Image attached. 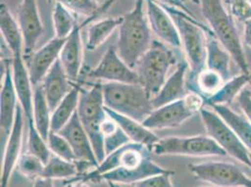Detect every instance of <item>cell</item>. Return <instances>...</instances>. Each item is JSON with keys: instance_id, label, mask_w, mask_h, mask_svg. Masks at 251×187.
Returning <instances> with one entry per match:
<instances>
[{"instance_id": "obj_1", "label": "cell", "mask_w": 251, "mask_h": 187, "mask_svg": "<svg viewBox=\"0 0 251 187\" xmlns=\"http://www.w3.org/2000/svg\"><path fill=\"white\" fill-rule=\"evenodd\" d=\"M152 153L150 147L130 141L106 156L94 169L74 179L93 183L104 181L135 185L148 177L171 171L155 163Z\"/></svg>"}, {"instance_id": "obj_2", "label": "cell", "mask_w": 251, "mask_h": 187, "mask_svg": "<svg viewBox=\"0 0 251 187\" xmlns=\"http://www.w3.org/2000/svg\"><path fill=\"white\" fill-rule=\"evenodd\" d=\"M146 0H136L133 9L122 17L118 27V41L115 46L119 56L130 68L137 63L152 45L153 33L144 6Z\"/></svg>"}, {"instance_id": "obj_3", "label": "cell", "mask_w": 251, "mask_h": 187, "mask_svg": "<svg viewBox=\"0 0 251 187\" xmlns=\"http://www.w3.org/2000/svg\"><path fill=\"white\" fill-rule=\"evenodd\" d=\"M201 12L208 23L212 34L229 52L239 68L241 72L250 75V67L247 60L239 32L234 19L225 8L222 0H200Z\"/></svg>"}, {"instance_id": "obj_4", "label": "cell", "mask_w": 251, "mask_h": 187, "mask_svg": "<svg viewBox=\"0 0 251 187\" xmlns=\"http://www.w3.org/2000/svg\"><path fill=\"white\" fill-rule=\"evenodd\" d=\"M105 107L143 123L153 112L152 98L140 83H104Z\"/></svg>"}, {"instance_id": "obj_5", "label": "cell", "mask_w": 251, "mask_h": 187, "mask_svg": "<svg viewBox=\"0 0 251 187\" xmlns=\"http://www.w3.org/2000/svg\"><path fill=\"white\" fill-rule=\"evenodd\" d=\"M162 7L177 26L181 48L185 52L190 77L193 79L206 68L207 37L205 29L187 12L169 6Z\"/></svg>"}, {"instance_id": "obj_6", "label": "cell", "mask_w": 251, "mask_h": 187, "mask_svg": "<svg viewBox=\"0 0 251 187\" xmlns=\"http://www.w3.org/2000/svg\"><path fill=\"white\" fill-rule=\"evenodd\" d=\"M102 84L101 82H98L92 84L89 89L82 87L77 110L80 121L92 142L99 164L106 157L101 125L108 115L104 104Z\"/></svg>"}, {"instance_id": "obj_7", "label": "cell", "mask_w": 251, "mask_h": 187, "mask_svg": "<svg viewBox=\"0 0 251 187\" xmlns=\"http://www.w3.org/2000/svg\"><path fill=\"white\" fill-rule=\"evenodd\" d=\"M177 64V58L167 44L153 40L152 45L135 67L139 83L151 98L157 94L167 81L168 74Z\"/></svg>"}, {"instance_id": "obj_8", "label": "cell", "mask_w": 251, "mask_h": 187, "mask_svg": "<svg viewBox=\"0 0 251 187\" xmlns=\"http://www.w3.org/2000/svg\"><path fill=\"white\" fill-rule=\"evenodd\" d=\"M157 156H185L194 157L227 156L224 150L209 136L167 137L159 139L152 147Z\"/></svg>"}, {"instance_id": "obj_9", "label": "cell", "mask_w": 251, "mask_h": 187, "mask_svg": "<svg viewBox=\"0 0 251 187\" xmlns=\"http://www.w3.org/2000/svg\"><path fill=\"white\" fill-rule=\"evenodd\" d=\"M199 115L207 136L224 150L227 156L236 159L246 166H251V153L242 143L230 125L209 107H204Z\"/></svg>"}, {"instance_id": "obj_10", "label": "cell", "mask_w": 251, "mask_h": 187, "mask_svg": "<svg viewBox=\"0 0 251 187\" xmlns=\"http://www.w3.org/2000/svg\"><path fill=\"white\" fill-rule=\"evenodd\" d=\"M200 181L216 187H251V179L240 167L230 162L212 161L188 166Z\"/></svg>"}, {"instance_id": "obj_11", "label": "cell", "mask_w": 251, "mask_h": 187, "mask_svg": "<svg viewBox=\"0 0 251 187\" xmlns=\"http://www.w3.org/2000/svg\"><path fill=\"white\" fill-rule=\"evenodd\" d=\"M89 77L106 83H139L136 70L130 68L119 56L115 46H110L102 58L93 70H89Z\"/></svg>"}, {"instance_id": "obj_12", "label": "cell", "mask_w": 251, "mask_h": 187, "mask_svg": "<svg viewBox=\"0 0 251 187\" xmlns=\"http://www.w3.org/2000/svg\"><path fill=\"white\" fill-rule=\"evenodd\" d=\"M17 18L24 40V59L27 62L44 30L37 0H22Z\"/></svg>"}, {"instance_id": "obj_13", "label": "cell", "mask_w": 251, "mask_h": 187, "mask_svg": "<svg viewBox=\"0 0 251 187\" xmlns=\"http://www.w3.org/2000/svg\"><path fill=\"white\" fill-rule=\"evenodd\" d=\"M3 64L5 69L0 90V131L1 146L4 148L15 121L19 101L12 80L11 60L3 61Z\"/></svg>"}, {"instance_id": "obj_14", "label": "cell", "mask_w": 251, "mask_h": 187, "mask_svg": "<svg viewBox=\"0 0 251 187\" xmlns=\"http://www.w3.org/2000/svg\"><path fill=\"white\" fill-rule=\"evenodd\" d=\"M147 19L151 31L159 42L174 48H181L177 26L171 15L155 0H146Z\"/></svg>"}, {"instance_id": "obj_15", "label": "cell", "mask_w": 251, "mask_h": 187, "mask_svg": "<svg viewBox=\"0 0 251 187\" xmlns=\"http://www.w3.org/2000/svg\"><path fill=\"white\" fill-rule=\"evenodd\" d=\"M25 123V115L19 104L15 121L11 128V134L4 146L3 160L1 166L0 187H8L11 181V174L17 166V162L21 156L24 126Z\"/></svg>"}, {"instance_id": "obj_16", "label": "cell", "mask_w": 251, "mask_h": 187, "mask_svg": "<svg viewBox=\"0 0 251 187\" xmlns=\"http://www.w3.org/2000/svg\"><path fill=\"white\" fill-rule=\"evenodd\" d=\"M97 16L87 18L82 24H77L74 31L67 38L59 55V61L63 69L74 83L80 81V73L83 68V42L81 31L84 25L91 23Z\"/></svg>"}, {"instance_id": "obj_17", "label": "cell", "mask_w": 251, "mask_h": 187, "mask_svg": "<svg viewBox=\"0 0 251 187\" xmlns=\"http://www.w3.org/2000/svg\"><path fill=\"white\" fill-rule=\"evenodd\" d=\"M57 133L63 136L72 146L77 159L76 162L87 163L93 169L100 165L95 156L89 136L86 133L77 113Z\"/></svg>"}, {"instance_id": "obj_18", "label": "cell", "mask_w": 251, "mask_h": 187, "mask_svg": "<svg viewBox=\"0 0 251 187\" xmlns=\"http://www.w3.org/2000/svg\"><path fill=\"white\" fill-rule=\"evenodd\" d=\"M67 39L53 37L49 42L32 53L27 61V67L32 83L34 86L42 83L43 79L52 69Z\"/></svg>"}, {"instance_id": "obj_19", "label": "cell", "mask_w": 251, "mask_h": 187, "mask_svg": "<svg viewBox=\"0 0 251 187\" xmlns=\"http://www.w3.org/2000/svg\"><path fill=\"white\" fill-rule=\"evenodd\" d=\"M194 115L192 112L189 111L182 98L177 101L154 109L143 124L152 131L176 128L183 125Z\"/></svg>"}, {"instance_id": "obj_20", "label": "cell", "mask_w": 251, "mask_h": 187, "mask_svg": "<svg viewBox=\"0 0 251 187\" xmlns=\"http://www.w3.org/2000/svg\"><path fill=\"white\" fill-rule=\"evenodd\" d=\"M11 72L14 88L25 122H31L33 121L34 85L30 79L28 67L23 55L11 57Z\"/></svg>"}, {"instance_id": "obj_21", "label": "cell", "mask_w": 251, "mask_h": 187, "mask_svg": "<svg viewBox=\"0 0 251 187\" xmlns=\"http://www.w3.org/2000/svg\"><path fill=\"white\" fill-rule=\"evenodd\" d=\"M41 84L52 113L63 98L71 92L74 83L70 80L58 59Z\"/></svg>"}, {"instance_id": "obj_22", "label": "cell", "mask_w": 251, "mask_h": 187, "mask_svg": "<svg viewBox=\"0 0 251 187\" xmlns=\"http://www.w3.org/2000/svg\"><path fill=\"white\" fill-rule=\"evenodd\" d=\"M188 70V63L178 64L176 70L168 77L162 88L152 98L154 109L180 100L187 94L186 75Z\"/></svg>"}, {"instance_id": "obj_23", "label": "cell", "mask_w": 251, "mask_h": 187, "mask_svg": "<svg viewBox=\"0 0 251 187\" xmlns=\"http://www.w3.org/2000/svg\"><path fill=\"white\" fill-rule=\"evenodd\" d=\"M0 32L1 40L9 49L11 57L24 56V40L19 23L5 3L0 5Z\"/></svg>"}, {"instance_id": "obj_24", "label": "cell", "mask_w": 251, "mask_h": 187, "mask_svg": "<svg viewBox=\"0 0 251 187\" xmlns=\"http://www.w3.org/2000/svg\"><path fill=\"white\" fill-rule=\"evenodd\" d=\"M106 112L107 115L114 119L117 125L120 126L131 142L148 146L152 149V147L159 140V138L152 130L146 127L143 123L130 117L117 114L107 108Z\"/></svg>"}, {"instance_id": "obj_25", "label": "cell", "mask_w": 251, "mask_h": 187, "mask_svg": "<svg viewBox=\"0 0 251 187\" xmlns=\"http://www.w3.org/2000/svg\"><path fill=\"white\" fill-rule=\"evenodd\" d=\"M82 83H80V81L77 83H74L71 92L56 106V108L52 113L51 131L58 132L59 130H61L77 113Z\"/></svg>"}, {"instance_id": "obj_26", "label": "cell", "mask_w": 251, "mask_h": 187, "mask_svg": "<svg viewBox=\"0 0 251 187\" xmlns=\"http://www.w3.org/2000/svg\"><path fill=\"white\" fill-rule=\"evenodd\" d=\"M230 125V128L239 138L242 143L251 153V124L249 120L231 110L228 105H215L209 107Z\"/></svg>"}, {"instance_id": "obj_27", "label": "cell", "mask_w": 251, "mask_h": 187, "mask_svg": "<svg viewBox=\"0 0 251 187\" xmlns=\"http://www.w3.org/2000/svg\"><path fill=\"white\" fill-rule=\"evenodd\" d=\"M232 60L230 53L220 44V42L213 35L207 38L206 44V68L215 70L223 77L225 81L230 80V61Z\"/></svg>"}, {"instance_id": "obj_28", "label": "cell", "mask_w": 251, "mask_h": 187, "mask_svg": "<svg viewBox=\"0 0 251 187\" xmlns=\"http://www.w3.org/2000/svg\"><path fill=\"white\" fill-rule=\"evenodd\" d=\"M52 111L46 99L42 84L34 86L33 97V121L36 128L47 141L51 132Z\"/></svg>"}, {"instance_id": "obj_29", "label": "cell", "mask_w": 251, "mask_h": 187, "mask_svg": "<svg viewBox=\"0 0 251 187\" xmlns=\"http://www.w3.org/2000/svg\"><path fill=\"white\" fill-rule=\"evenodd\" d=\"M251 81V76L248 74L241 73L230 80L226 81L220 90L214 95L204 98L205 106L212 107L215 105L230 104L234 99L237 98L239 94L244 88L247 87Z\"/></svg>"}, {"instance_id": "obj_30", "label": "cell", "mask_w": 251, "mask_h": 187, "mask_svg": "<svg viewBox=\"0 0 251 187\" xmlns=\"http://www.w3.org/2000/svg\"><path fill=\"white\" fill-rule=\"evenodd\" d=\"M121 22L122 17H116L102 19L91 23L87 30L85 49L91 52L101 46L110 38L113 32L119 27Z\"/></svg>"}, {"instance_id": "obj_31", "label": "cell", "mask_w": 251, "mask_h": 187, "mask_svg": "<svg viewBox=\"0 0 251 187\" xmlns=\"http://www.w3.org/2000/svg\"><path fill=\"white\" fill-rule=\"evenodd\" d=\"M226 81L220 73L205 68L190 82V91L201 94L204 98L217 93Z\"/></svg>"}, {"instance_id": "obj_32", "label": "cell", "mask_w": 251, "mask_h": 187, "mask_svg": "<svg viewBox=\"0 0 251 187\" xmlns=\"http://www.w3.org/2000/svg\"><path fill=\"white\" fill-rule=\"evenodd\" d=\"M49 2L60 3L68 10L84 17H100L115 0H108L102 6H100L97 0H48Z\"/></svg>"}, {"instance_id": "obj_33", "label": "cell", "mask_w": 251, "mask_h": 187, "mask_svg": "<svg viewBox=\"0 0 251 187\" xmlns=\"http://www.w3.org/2000/svg\"><path fill=\"white\" fill-rule=\"evenodd\" d=\"M52 18L54 37L59 39H67L78 24L73 12L60 3H54Z\"/></svg>"}, {"instance_id": "obj_34", "label": "cell", "mask_w": 251, "mask_h": 187, "mask_svg": "<svg viewBox=\"0 0 251 187\" xmlns=\"http://www.w3.org/2000/svg\"><path fill=\"white\" fill-rule=\"evenodd\" d=\"M101 133L103 136L106 156L110 155L121 146L130 142L124 131L109 115L101 125Z\"/></svg>"}, {"instance_id": "obj_35", "label": "cell", "mask_w": 251, "mask_h": 187, "mask_svg": "<svg viewBox=\"0 0 251 187\" xmlns=\"http://www.w3.org/2000/svg\"><path fill=\"white\" fill-rule=\"evenodd\" d=\"M79 175V168L76 162H70L56 156H52L45 164L42 177L58 180L65 178H74Z\"/></svg>"}, {"instance_id": "obj_36", "label": "cell", "mask_w": 251, "mask_h": 187, "mask_svg": "<svg viewBox=\"0 0 251 187\" xmlns=\"http://www.w3.org/2000/svg\"><path fill=\"white\" fill-rule=\"evenodd\" d=\"M27 126V152L33 156L40 158L46 164L52 156V152L47 141L42 138L34 122L25 123Z\"/></svg>"}, {"instance_id": "obj_37", "label": "cell", "mask_w": 251, "mask_h": 187, "mask_svg": "<svg viewBox=\"0 0 251 187\" xmlns=\"http://www.w3.org/2000/svg\"><path fill=\"white\" fill-rule=\"evenodd\" d=\"M44 166L45 164L40 158L27 152L25 154H22L17 162L16 168L23 176L35 181L36 179L42 177Z\"/></svg>"}, {"instance_id": "obj_38", "label": "cell", "mask_w": 251, "mask_h": 187, "mask_svg": "<svg viewBox=\"0 0 251 187\" xmlns=\"http://www.w3.org/2000/svg\"><path fill=\"white\" fill-rule=\"evenodd\" d=\"M47 143L53 156H58L70 162L77 161L72 146L59 133L51 131L47 139Z\"/></svg>"}, {"instance_id": "obj_39", "label": "cell", "mask_w": 251, "mask_h": 187, "mask_svg": "<svg viewBox=\"0 0 251 187\" xmlns=\"http://www.w3.org/2000/svg\"><path fill=\"white\" fill-rule=\"evenodd\" d=\"M229 12L234 20L245 22L251 19V5L249 0H227Z\"/></svg>"}, {"instance_id": "obj_40", "label": "cell", "mask_w": 251, "mask_h": 187, "mask_svg": "<svg viewBox=\"0 0 251 187\" xmlns=\"http://www.w3.org/2000/svg\"><path fill=\"white\" fill-rule=\"evenodd\" d=\"M173 174H175V172L171 170L166 173L148 177L143 181L138 182L134 186L135 187H174L171 180V176Z\"/></svg>"}, {"instance_id": "obj_41", "label": "cell", "mask_w": 251, "mask_h": 187, "mask_svg": "<svg viewBox=\"0 0 251 187\" xmlns=\"http://www.w3.org/2000/svg\"><path fill=\"white\" fill-rule=\"evenodd\" d=\"M185 104L187 105L189 111L192 112L194 115L200 114V112L206 107L204 97L195 91H189L187 94L183 97Z\"/></svg>"}, {"instance_id": "obj_42", "label": "cell", "mask_w": 251, "mask_h": 187, "mask_svg": "<svg viewBox=\"0 0 251 187\" xmlns=\"http://www.w3.org/2000/svg\"><path fill=\"white\" fill-rule=\"evenodd\" d=\"M240 106L244 116L251 124V91L249 88H244L236 98Z\"/></svg>"}, {"instance_id": "obj_43", "label": "cell", "mask_w": 251, "mask_h": 187, "mask_svg": "<svg viewBox=\"0 0 251 187\" xmlns=\"http://www.w3.org/2000/svg\"><path fill=\"white\" fill-rule=\"evenodd\" d=\"M243 41L244 43L251 49V19L244 23Z\"/></svg>"}, {"instance_id": "obj_44", "label": "cell", "mask_w": 251, "mask_h": 187, "mask_svg": "<svg viewBox=\"0 0 251 187\" xmlns=\"http://www.w3.org/2000/svg\"><path fill=\"white\" fill-rule=\"evenodd\" d=\"M32 187H54L53 180L40 177V178L36 179L35 181H33Z\"/></svg>"}, {"instance_id": "obj_45", "label": "cell", "mask_w": 251, "mask_h": 187, "mask_svg": "<svg viewBox=\"0 0 251 187\" xmlns=\"http://www.w3.org/2000/svg\"><path fill=\"white\" fill-rule=\"evenodd\" d=\"M64 187H90L87 185V182H84L78 179H72L66 184Z\"/></svg>"}, {"instance_id": "obj_46", "label": "cell", "mask_w": 251, "mask_h": 187, "mask_svg": "<svg viewBox=\"0 0 251 187\" xmlns=\"http://www.w3.org/2000/svg\"><path fill=\"white\" fill-rule=\"evenodd\" d=\"M157 3H159L161 6H168L167 0H155Z\"/></svg>"}, {"instance_id": "obj_47", "label": "cell", "mask_w": 251, "mask_h": 187, "mask_svg": "<svg viewBox=\"0 0 251 187\" xmlns=\"http://www.w3.org/2000/svg\"><path fill=\"white\" fill-rule=\"evenodd\" d=\"M110 187H121L119 186V184H115V183H108Z\"/></svg>"}, {"instance_id": "obj_48", "label": "cell", "mask_w": 251, "mask_h": 187, "mask_svg": "<svg viewBox=\"0 0 251 187\" xmlns=\"http://www.w3.org/2000/svg\"><path fill=\"white\" fill-rule=\"evenodd\" d=\"M250 159H251V153L250 154Z\"/></svg>"}, {"instance_id": "obj_49", "label": "cell", "mask_w": 251, "mask_h": 187, "mask_svg": "<svg viewBox=\"0 0 251 187\" xmlns=\"http://www.w3.org/2000/svg\"><path fill=\"white\" fill-rule=\"evenodd\" d=\"M249 1H250V3H251V0H249Z\"/></svg>"}]
</instances>
